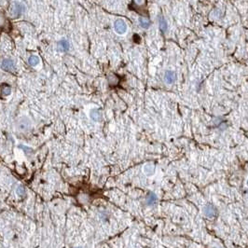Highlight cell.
<instances>
[{
    "label": "cell",
    "mask_w": 248,
    "mask_h": 248,
    "mask_svg": "<svg viewBox=\"0 0 248 248\" xmlns=\"http://www.w3.org/2000/svg\"><path fill=\"white\" fill-rule=\"evenodd\" d=\"M246 184H247V186H248V178H247V181H246Z\"/></svg>",
    "instance_id": "cell-17"
},
{
    "label": "cell",
    "mask_w": 248,
    "mask_h": 248,
    "mask_svg": "<svg viewBox=\"0 0 248 248\" xmlns=\"http://www.w3.org/2000/svg\"><path fill=\"white\" fill-rule=\"evenodd\" d=\"M1 68L6 72H14L15 71V64L11 59H5L1 64Z\"/></svg>",
    "instance_id": "cell-4"
},
{
    "label": "cell",
    "mask_w": 248,
    "mask_h": 248,
    "mask_svg": "<svg viewBox=\"0 0 248 248\" xmlns=\"http://www.w3.org/2000/svg\"><path fill=\"white\" fill-rule=\"evenodd\" d=\"M31 125H32L31 121L29 120L27 117H22V118H20L18 120L16 127H17L19 132L24 133V132H27V131L30 130Z\"/></svg>",
    "instance_id": "cell-1"
},
{
    "label": "cell",
    "mask_w": 248,
    "mask_h": 248,
    "mask_svg": "<svg viewBox=\"0 0 248 248\" xmlns=\"http://www.w3.org/2000/svg\"><path fill=\"white\" fill-rule=\"evenodd\" d=\"M156 201H157V196L154 193H149L148 196L147 197V202L148 204H153L156 202Z\"/></svg>",
    "instance_id": "cell-13"
},
{
    "label": "cell",
    "mask_w": 248,
    "mask_h": 248,
    "mask_svg": "<svg viewBox=\"0 0 248 248\" xmlns=\"http://www.w3.org/2000/svg\"><path fill=\"white\" fill-rule=\"evenodd\" d=\"M139 24L142 28L144 29H148L149 26H150V22L149 20H148L147 18H143V17H140L139 18Z\"/></svg>",
    "instance_id": "cell-10"
},
{
    "label": "cell",
    "mask_w": 248,
    "mask_h": 248,
    "mask_svg": "<svg viewBox=\"0 0 248 248\" xmlns=\"http://www.w3.org/2000/svg\"><path fill=\"white\" fill-rule=\"evenodd\" d=\"M70 45L69 42L66 39H61L59 42H58V50L62 52H65L69 50Z\"/></svg>",
    "instance_id": "cell-7"
},
{
    "label": "cell",
    "mask_w": 248,
    "mask_h": 248,
    "mask_svg": "<svg viewBox=\"0 0 248 248\" xmlns=\"http://www.w3.org/2000/svg\"><path fill=\"white\" fill-rule=\"evenodd\" d=\"M0 92H1V94L3 96H8L11 93V88L8 85H4L1 88V90H0Z\"/></svg>",
    "instance_id": "cell-12"
},
{
    "label": "cell",
    "mask_w": 248,
    "mask_h": 248,
    "mask_svg": "<svg viewBox=\"0 0 248 248\" xmlns=\"http://www.w3.org/2000/svg\"><path fill=\"white\" fill-rule=\"evenodd\" d=\"M16 192H17V194H18L19 196H23V195L24 194V188H23V187H19L17 188Z\"/></svg>",
    "instance_id": "cell-15"
},
{
    "label": "cell",
    "mask_w": 248,
    "mask_h": 248,
    "mask_svg": "<svg viewBox=\"0 0 248 248\" xmlns=\"http://www.w3.org/2000/svg\"><path fill=\"white\" fill-rule=\"evenodd\" d=\"M28 63L31 66H37L39 64V58L37 55H32V56L29 57Z\"/></svg>",
    "instance_id": "cell-11"
},
{
    "label": "cell",
    "mask_w": 248,
    "mask_h": 248,
    "mask_svg": "<svg viewBox=\"0 0 248 248\" xmlns=\"http://www.w3.org/2000/svg\"><path fill=\"white\" fill-rule=\"evenodd\" d=\"M24 10H25V7H24V5L23 3L15 2L13 4L12 8H11V11H10L11 17L17 18V17L21 16L22 14L24 12Z\"/></svg>",
    "instance_id": "cell-3"
},
{
    "label": "cell",
    "mask_w": 248,
    "mask_h": 248,
    "mask_svg": "<svg viewBox=\"0 0 248 248\" xmlns=\"http://www.w3.org/2000/svg\"><path fill=\"white\" fill-rule=\"evenodd\" d=\"M143 1H144V0H135L136 4H139V5H141L143 3Z\"/></svg>",
    "instance_id": "cell-16"
},
{
    "label": "cell",
    "mask_w": 248,
    "mask_h": 248,
    "mask_svg": "<svg viewBox=\"0 0 248 248\" xmlns=\"http://www.w3.org/2000/svg\"><path fill=\"white\" fill-rule=\"evenodd\" d=\"M127 23L122 19H118L114 23V30L118 35H123L127 32Z\"/></svg>",
    "instance_id": "cell-2"
},
{
    "label": "cell",
    "mask_w": 248,
    "mask_h": 248,
    "mask_svg": "<svg viewBox=\"0 0 248 248\" xmlns=\"http://www.w3.org/2000/svg\"><path fill=\"white\" fill-rule=\"evenodd\" d=\"M154 171H155V167H154V165H153V164H151V163L145 164V165L144 166V172H145V174H148V176H150V174H153Z\"/></svg>",
    "instance_id": "cell-9"
},
{
    "label": "cell",
    "mask_w": 248,
    "mask_h": 248,
    "mask_svg": "<svg viewBox=\"0 0 248 248\" xmlns=\"http://www.w3.org/2000/svg\"><path fill=\"white\" fill-rule=\"evenodd\" d=\"M203 213L208 217H214L216 214V211L213 205H211V204H207V205H205L203 208Z\"/></svg>",
    "instance_id": "cell-5"
},
{
    "label": "cell",
    "mask_w": 248,
    "mask_h": 248,
    "mask_svg": "<svg viewBox=\"0 0 248 248\" xmlns=\"http://www.w3.org/2000/svg\"><path fill=\"white\" fill-rule=\"evenodd\" d=\"M90 117H91V119L94 121H100L102 119V114L98 109H93L90 112Z\"/></svg>",
    "instance_id": "cell-8"
},
{
    "label": "cell",
    "mask_w": 248,
    "mask_h": 248,
    "mask_svg": "<svg viewBox=\"0 0 248 248\" xmlns=\"http://www.w3.org/2000/svg\"><path fill=\"white\" fill-rule=\"evenodd\" d=\"M164 79H165V82H167L168 84L173 83L174 81H176V73H174L173 71H171V70L166 71L165 76H164Z\"/></svg>",
    "instance_id": "cell-6"
},
{
    "label": "cell",
    "mask_w": 248,
    "mask_h": 248,
    "mask_svg": "<svg viewBox=\"0 0 248 248\" xmlns=\"http://www.w3.org/2000/svg\"><path fill=\"white\" fill-rule=\"evenodd\" d=\"M159 28L162 29V31L163 33L166 31V29H167V23H166V22H165V20L163 18L159 19Z\"/></svg>",
    "instance_id": "cell-14"
}]
</instances>
